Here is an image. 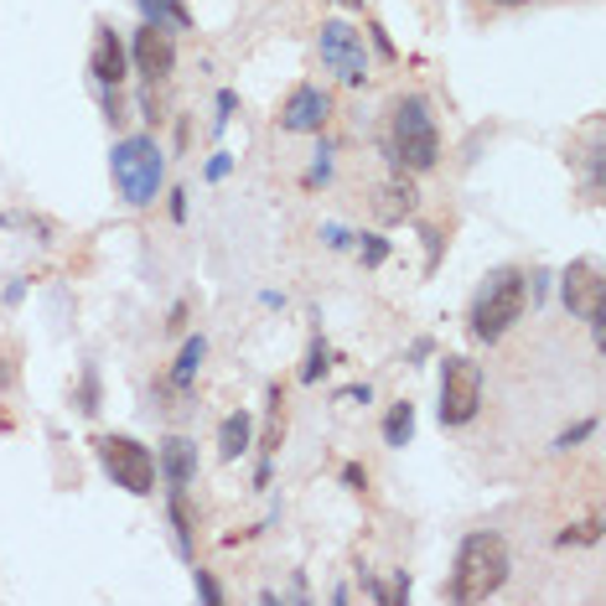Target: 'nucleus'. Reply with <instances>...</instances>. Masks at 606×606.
I'll return each instance as SVG.
<instances>
[{"label":"nucleus","mask_w":606,"mask_h":606,"mask_svg":"<svg viewBox=\"0 0 606 606\" xmlns=\"http://www.w3.org/2000/svg\"><path fill=\"white\" fill-rule=\"evenodd\" d=\"M524 306H529V275L524 270H493L477 286V296H471V337L477 342H503V337L514 332L518 321H524Z\"/></svg>","instance_id":"1"},{"label":"nucleus","mask_w":606,"mask_h":606,"mask_svg":"<svg viewBox=\"0 0 606 606\" xmlns=\"http://www.w3.org/2000/svg\"><path fill=\"white\" fill-rule=\"evenodd\" d=\"M508 580V545L503 534H467L461 549H456V565H451V586L446 596L451 602H487V596L503 592Z\"/></svg>","instance_id":"2"},{"label":"nucleus","mask_w":606,"mask_h":606,"mask_svg":"<svg viewBox=\"0 0 606 606\" xmlns=\"http://www.w3.org/2000/svg\"><path fill=\"white\" fill-rule=\"evenodd\" d=\"M109 171H115V187L130 208H146L161 192V177H167V161H161V146L151 136H125L115 151H109Z\"/></svg>","instance_id":"3"},{"label":"nucleus","mask_w":606,"mask_h":606,"mask_svg":"<svg viewBox=\"0 0 606 606\" xmlns=\"http://www.w3.org/2000/svg\"><path fill=\"white\" fill-rule=\"evenodd\" d=\"M389 151H395L399 171H430L440 161V130L430 120L425 99H399L389 115Z\"/></svg>","instance_id":"4"},{"label":"nucleus","mask_w":606,"mask_h":606,"mask_svg":"<svg viewBox=\"0 0 606 606\" xmlns=\"http://www.w3.org/2000/svg\"><path fill=\"white\" fill-rule=\"evenodd\" d=\"M93 456H99V467L115 487L136 493V498L156 493V456L136 436H93Z\"/></svg>","instance_id":"5"},{"label":"nucleus","mask_w":606,"mask_h":606,"mask_svg":"<svg viewBox=\"0 0 606 606\" xmlns=\"http://www.w3.org/2000/svg\"><path fill=\"white\" fill-rule=\"evenodd\" d=\"M440 425H471L483 409V368L471 358H446L440 364Z\"/></svg>","instance_id":"6"},{"label":"nucleus","mask_w":606,"mask_h":606,"mask_svg":"<svg viewBox=\"0 0 606 606\" xmlns=\"http://www.w3.org/2000/svg\"><path fill=\"white\" fill-rule=\"evenodd\" d=\"M317 47H321L327 73H337L342 83L358 89V83L368 78V47H364V31H358V27H348V21H321Z\"/></svg>","instance_id":"7"},{"label":"nucleus","mask_w":606,"mask_h":606,"mask_svg":"<svg viewBox=\"0 0 606 606\" xmlns=\"http://www.w3.org/2000/svg\"><path fill=\"white\" fill-rule=\"evenodd\" d=\"M560 296H565V306H570L580 321H592V337L602 342V332H606V280H602V265H596V259H576V265L565 270V280H560Z\"/></svg>","instance_id":"8"},{"label":"nucleus","mask_w":606,"mask_h":606,"mask_svg":"<svg viewBox=\"0 0 606 606\" xmlns=\"http://www.w3.org/2000/svg\"><path fill=\"white\" fill-rule=\"evenodd\" d=\"M327 115H332V93L317 89V83H301L280 105V130H290V136H317L321 125H327Z\"/></svg>","instance_id":"9"},{"label":"nucleus","mask_w":606,"mask_h":606,"mask_svg":"<svg viewBox=\"0 0 606 606\" xmlns=\"http://www.w3.org/2000/svg\"><path fill=\"white\" fill-rule=\"evenodd\" d=\"M171 68H177V42H171V31L146 21V27L136 31V73H146V83H167Z\"/></svg>","instance_id":"10"},{"label":"nucleus","mask_w":606,"mask_h":606,"mask_svg":"<svg viewBox=\"0 0 606 606\" xmlns=\"http://www.w3.org/2000/svg\"><path fill=\"white\" fill-rule=\"evenodd\" d=\"M125 47L120 37H115V27H93V52H89V73L99 89H120L125 83Z\"/></svg>","instance_id":"11"},{"label":"nucleus","mask_w":606,"mask_h":606,"mask_svg":"<svg viewBox=\"0 0 606 606\" xmlns=\"http://www.w3.org/2000/svg\"><path fill=\"white\" fill-rule=\"evenodd\" d=\"M156 477H167V487H187L198 477V446L182 436H171L167 446H161V456H156Z\"/></svg>","instance_id":"12"},{"label":"nucleus","mask_w":606,"mask_h":606,"mask_svg":"<svg viewBox=\"0 0 606 606\" xmlns=\"http://www.w3.org/2000/svg\"><path fill=\"white\" fill-rule=\"evenodd\" d=\"M249 446H255V420H249V409H234V415L218 425V456H223V461H239Z\"/></svg>","instance_id":"13"},{"label":"nucleus","mask_w":606,"mask_h":606,"mask_svg":"<svg viewBox=\"0 0 606 606\" xmlns=\"http://www.w3.org/2000/svg\"><path fill=\"white\" fill-rule=\"evenodd\" d=\"M202 358H208V342L202 337H187L182 342V352H177V368H171V389L182 395V389H192V379H198V368H202Z\"/></svg>","instance_id":"14"},{"label":"nucleus","mask_w":606,"mask_h":606,"mask_svg":"<svg viewBox=\"0 0 606 606\" xmlns=\"http://www.w3.org/2000/svg\"><path fill=\"white\" fill-rule=\"evenodd\" d=\"M167 514H171V534H177V555H182V560H192V518H187V487H171Z\"/></svg>","instance_id":"15"},{"label":"nucleus","mask_w":606,"mask_h":606,"mask_svg":"<svg viewBox=\"0 0 606 606\" xmlns=\"http://www.w3.org/2000/svg\"><path fill=\"white\" fill-rule=\"evenodd\" d=\"M409 436H415V405L399 399V405H389V415H384V440H389V446H409Z\"/></svg>","instance_id":"16"},{"label":"nucleus","mask_w":606,"mask_h":606,"mask_svg":"<svg viewBox=\"0 0 606 606\" xmlns=\"http://www.w3.org/2000/svg\"><path fill=\"white\" fill-rule=\"evenodd\" d=\"M140 11L151 16L156 27H192V16H187L182 0H140Z\"/></svg>","instance_id":"17"},{"label":"nucleus","mask_w":606,"mask_h":606,"mask_svg":"<svg viewBox=\"0 0 606 606\" xmlns=\"http://www.w3.org/2000/svg\"><path fill=\"white\" fill-rule=\"evenodd\" d=\"M321 374H327V342H321V337H317V342H311V352H306V368H301V379H306V384H317Z\"/></svg>","instance_id":"18"},{"label":"nucleus","mask_w":606,"mask_h":606,"mask_svg":"<svg viewBox=\"0 0 606 606\" xmlns=\"http://www.w3.org/2000/svg\"><path fill=\"white\" fill-rule=\"evenodd\" d=\"M78 409L93 415L99 409V368H83V389H78Z\"/></svg>","instance_id":"19"},{"label":"nucleus","mask_w":606,"mask_h":606,"mask_svg":"<svg viewBox=\"0 0 606 606\" xmlns=\"http://www.w3.org/2000/svg\"><path fill=\"white\" fill-rule=\"evenodd\" d=\"M192 580H198V596H202V602H212V606L223 602V586H218L208 570H192Z\"/></svg>","instance_id":"20"},{"label":"nucleus","mask_w":606,"mask_h":606,"mask_svg":"<svg viewBox=\"0 0 606 606\" xmlns=\"http://www.w3.org/2000/svg\"><path fill=\"white\" fill-rule=\"evenodd\" d=\"M586 436H596V420H580V425H570V430H565V436L555 440V446H560V451H570V446H576V440H586Z\"/></svg>","instance_id":"21"},{"label":"nucleus","mask_w":606,"mask_h":606,"mask_svg":"<svg viewBox=\"0 0 606 606\" xmlns=\"http://www.w3.org/2000/svg\"><path fill=\"white\" fill-rule=\"evenodd\" d=\"M358 249H364V259H368V265H384V255H389V244H384V239H374V234H368V244H358Z\"/></svg>","instance_id":"22"},{"label":"nucleus","mask_w":606,"mask_h":606,"mask_svg":"<svg viewBox=\"0 0 606 606\" xmlns=\"http://www.w3.org/2000/svg\"><path fill=\"white\" fill-rule=\"evenodd\" d=\"M342 483H348L352 493H364V487H368V471L358 467V461H348V467H342Z\"/></svg>","instance_id":"23"},{"label":"nucleus","mask_w":606,"mask_h":606,"mask_svg":"<svg viewBox=\"0 0 606 606\" xmlns=\"http://www.w3.org/2000/svg\"><path fill=\"white\" fill-rule=\"evenodd\" d=\"M228 115H234V93H218V130H223V125H228Z\"/></svg>","instance_id":"24"},{"label":"nucleus","mask_w":606,"mask_h":606,"mask_svg":"<svg viewBox=\"0 0 606 606\" xmlns=\"http://www.w3.org/2000/svg\"><path fill=\"white\" fill-rule=\"evenodd\" d=\"M208 177H212V182H223V177H228V156H212V161H208Z\"/></svg>","instance_id":"25"},{"label":"nucleus","mask_w":606,"mask_h":606,"mask_svg":"<svg viewBox=\"0 0 606 606\" xmlns=\"http://www.w3.org/2000/svg\"><path fill=\"white\" fill-rule=\"evenodd\" d=\"M171 218H177V223L187 218V192H171Z\"/></svg>","instance_id":"26"},{"label":"nucleus","mask_w":606,"mask_h":606,"mask_svg":"<svg viewBox=\"0 0 606 606\" xmlns=\"http://www.w3.org/2000/svg\"><path fill=\"white\" fill-rule=\"evenodd\" d=\"M487 6H529V0H487Z\"/></svg>","instance_id":"27"},{"label":"nucleus","mask_w":606,"mask_h":606,"mask_svg":"<svg viewBox=\"0 0 606 606\" xmlns=\"http://www.w3.org/2000/svg\"><path fill=\"white\" fill-rule=\"evenodd\" d=\"M342 6H352V11H358V6H364V0H342Z\"/></svg>","instance_id":"28"}]
</instances>
